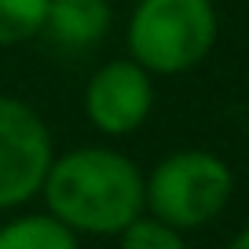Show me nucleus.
Masks as SVG:
<instances>
[{"label": "nucleus", "instance_id": "f257e3e1", "mask_svg": "<svg viewBox=\"0 0 249 249\" xmlns=\"http://www.w3.org/2000/svg\"><path fill=\"white\" fill-rule=\"evenodd\" d=\"M40 195L73 234H117L143 213V172L121 150L77 147L52 158Z\"/></svg>", "mask_w": 249, "mask_h": 249}, {"label": "nucleus", "instance_id": "f03ea898", "mask_svg": "<svg viewBox=\"0 0 249 249\" xmlns=\"http://www.w3.org/2000/svg\"><path fill=\"white\" fill-rule=\"evenodd\" d=\"M213 0H140L128 18V59L147 73L176 77L195 70L216 44Z\"/></svg>", "mask_w": 249, "mask_h": 249}, {"label": "nucleus", "instance_id": "7ed1b4c3", "mask_svg": "<svg viewBox=\"0 0 249 249\" xmlns=\"http://www.w3.org/2000/svg\"><path fill=\"white\" fill-rule=\"evenodd\" d=\"M234 195V172L213 150H176L143 176V209L176 231L205 227Z\"/></svg>", "mask_w": 249, "mask_h": 249}, {"label": "nucleus", "instance_id": "20e7f679", "mask_svg": "<svg viewBox=\"0 0 249 249\" xmlns=\"http://www.w3.org/2000/svg\"><path fill=\"white\" fill-rule=\"evenodd\" d=\"M52 158L44 117L15 95H0V209H15L40 195Z\"/></svg>", "mask_w": 249, "mask_h": 249}, {"label": "nucleus", "instance_id": "39448f33", "mask_svg": "<svg viewBox=\"0 0 249 249\" xmlns=\"http://www.w3.org/2000/svg\"><path fill=\"white\" fill-rule=\"evenodd\" d=\"M154 107L150 73L136 59H110L85 88V114L103 136H132Z\"/></svg>", "mask_w": 249, "mask_h": 249}, {"label": "nucleus", "instance_id": "423d86ee", "mask_svg": "<svg viewBox=\"0 0 249 249\" xmlns=\"http://www.w3.org/2000/svg\"><path fill=\"white\" fill-rule=\"evenodd\" d=\"M110 26V4L107 0H52L48 4L44 30L59 44L88 48L107 33Z\"/></svg>", "mask_w": 249, "mask_h": 249}, {"label": "nucleus", "instance_id": "0eeeda50", "mask_svg": "<svg viewBox=\"0 0 249 249\" xmlns=\"http://www.w3.org/2000/svg\"><path fill=\"white\" fill-rule=\"evenodd\" d=\"M0 249H81L77 234L52 213H26L0 227Z\"/></svg>", "mask_w": 249, "mask_h": 249}, {"label": "nucleus", "instance_id": "6e6552de", "mask_svg": "<svg viewBox=\"0 0 249 249\" xmlns=\"http://www.w3.org/2000/svg\"><path fill=\"white\" fill-rule=\"evenodd\" d=\"M52 0H0V48L33 40L44 33Z\"/></svg>", "mask_w": 249, "mask_h": 249}, {"label": "nucleus", "instance_id": "1a4fd4ad", "mask_svg": "<svg viewBox=\"0 0 249 249\" xmlns=\"http://www.w3.org/2000/svg\"><path fill=\"white\" fill-rule=\"evenodd\" d=\"M117 249H187L183 231L161 224L158 216H136L128 227L117 231Z\"/></svg>", "mask_w": 249, "mask_h": 249}, {"label": "nucleus", "instance_id": "9d476101", "mask_svg": "<svg viewBox=\"0 0 249 249\" xmlns=\"http://www.w3.org/2000/svg\"><path fill=\"white\" fill-rule=\"evenodd\" d=\"M227 249H249V227H242V231L231 238V246H227Z\"/></svg>", "mask_w": 249, "mask_h": 249}]
</instances>
